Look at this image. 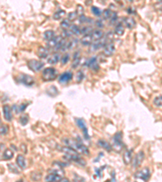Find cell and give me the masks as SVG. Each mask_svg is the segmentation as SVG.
I'll use <instances>...</instances> for the list:
<instances>
[{
	"label": "cell",
	"mask_w": 162,
	"mask_h": 182,
	"mask_svg": "<svg viewBox=\"0 0 162 182\" xmlns=\"http://www.w3.org/2000/svg\"><path fill=\"white\" fill-rule=\"evenodd\" d=\"M97 145L101 147L102 148H104L108 151H111L112 150V146L110 145V143H109L108 142H106L105 140H103V139H100L97 142Z\"/></svg>",
	"instance_id": "obj_22"
},
{
	"label": "cell",
	"mask_w": 162,
	"mask_h": 182,
	"mask_svg": "<svg viewBox=\"0 0 162 182\" xmlns=\"http://www.w3.org/2000/svg\"><path fill=\"white\" fill-rule=\"evenodd\" d=\"M80 43L82 44L84 46H88L93 43V38H92V35L88 34V35L83 36L81 39H80Z\"/></svg>",
	"instance_id": "obj_18"
},
{
	"label": "cell",
	"mask_w": 162,
	"mask_h": 182,
	"mask_svg": "<svg viewBox=\"0 0 162 182\" xmlns=\"http://www.w3.org/2000/svg\"><path fill=\"white\" fill-rule=\"evenodd\" d=\"M95 25L97 28H102L104 27V23H103V20L102 19H96V22H95Z\"/></svg>",
	"instance_id": "obj_46"
},
{
	"label": "cell",
	"mask_w": 162,
	"mask_h": 182,
	"mask_svg": "<svg viewBox=\"0 0 162 182\" xmlns=\"http://www.w3.org/2000/svg\"><path fill=\"white\" fill-rule=\"evenodd\" d=\"M63 37L62 36H56L54 38L52 39L51 41H47V46L49 48H52V49H54L55 47L57 46L58 45V43H60L61 41L63 40Z\"/></svg>",
	"instance_id": "obj_14"
},
{
	"label": "cell",
	"mask_w": 162,
	"mask_h": 182,
	"mask_svg": "<svg viewBox=\"0 0 162 182\" xmlns=\"http://www.w3.org/2000/svg\"><path fill=\"white\" fill-rule=\"evenodd\" d=\"M58 76V71L55 68H46L42 71V79L44 81H53Z\"/></svg>",
	"instance_id": "obj_3"
},
{
	"label": "cell",
	"mask_w": 162,
	"mask_h": 182,
	"mask_svg": "<svg viewBox=\"0 0 162 182\" xmlns=\"http://www.w3.org/2000/svg\"><path fill=\"white\" fill-rule=\"evenodd\" d=\"M153 104H155V106H157V108L162 109V95L155 98L153 101Z\"/></svg>",
	"instance_id": "obj_33"
},
{
	"label": "cell",
	"mask_w": 162,
	"mask_h": 182,
	"mask_svg": "<svg viewBox=\"0 0 162 182\" xmlns=\"http://www.w3.org/2000/svg\"><path fill=\"white\" fill-rule=\"evenodd\" d=\"M65 14H66V11H64V10H58V11H56V12L54 14L53 18L54 19H60L62 17L65 16Z\"/></svg>",
	"instance_id": "obj_32"
},
{
	"label": "cell",
	"mask_w": 162,
	"mask_h": 182,
	"mask_svg": "<svg viewBox=\"0 0 162 182\" xmlns=\"http://www.w3.org/2000/svg\"><path fill=\"white\" fill-rule=\"evenodd\" d=\"M17 81L27 87L33 86L35 83L33 77L28 75H25V74H20L19 76L17 77Z\"/></svg>",
	"instance_id": "obj_4"
},
{
	"label": "cell",
	"mask_w": 162,
	"mask_h": 182,
	"mask_svg": "<svg viewBox=\"0 0 162 182\" xmlns=\"http://www.w3.org/2000/svg\"><path fill=\"white\" fill-rule=\"evenodd\" d=\"M55 37V33L53 30H47L44 33V39L46 41H50Z\"/></svg>",
	"instance_id": "obj_25"
},
{
	"label": "cell",
	"mask_w": 162,
	"mask_h": 182,
	"mask_svg": "<svg viewBox=\"0 0 162 182\" xmlns=\"http://www.w3.org/2000/svg\"><path fill=\"white\" fill-rule=\"evenodd\" d=\"M37 53V55L40 58H46V57H48V55H49L48 49L43 46H39Z\"/></svg>",
	"instance_id": "obj_20"
},
{
	"label": "cell",
	"mask_w": 162,
	"mask_h": 182,
	"mask_svg": "<svg viewBox=\"0 0 162 182\" xmlns=\"http://www.w3.org/2000/svg\"><path fill=\"white\" fill-rule=\"evenodd\" d=\"M88 19H89V17L85 16L84 15H82V16H79V22H80V24H85V23H91V22H93L89 21ZM93 23H94V22H93Z\"/></svg>",
	"instance_id": "obj_36"
},
{
	"label": "cell",
	"mask_w": 162,
	"mask_h": 182,
	"mask_svg": "<svg viewBox=\"0 0 162 182\" xmlns=\"http://www.w3.org/2000/svg\"><path fill=\"white\" fill-rule=\"evenodd\" d=\"M84 66L90 68L93 71H97L99 69V64L97 63L96 57H92L88 59L84 63Z\"/></svg>",
	"instance_id": "obj_9"
},
{
	"label": "cell",
	"mask_w": 162,
	"mask_h": 182,
	"mask_svg": "<svg viewBox=\"0 0 162 182\" xmlns=\"http://www.w3.org/2000/svg\"><path fill=\"white\" fill-rule=\"evenodd\" d=\"M60 151L62 152L65 153V157L64 158L67 159L68 160L74 161L75 163H79L82 166H84L86 164L85 160L83 158H81L80 154L71 147H62L60 148Z\"/></svg>",
	"instance_id": "obj_1"
},
{
	"label": "cell",
	"mask_w": 162,
	"mask_h": 182,
	"mask_svg": "<svg viewBox=\"0 0 162 182\" xmlns=\"http://www.w3.org/2000/svg\"><path fill=\"white\" fill-rule=\"evenodd\" d=\"M115 50V46H114V44L111 42L107 45H105L104 47V54L106 57H110L113 54V52Z\"/></svg>",
	"instance_id": "obj_13"
},
{
	"label": "cell",
	"mask_w": 162,
	"mask_h": 182,
	"mask_svg": "<svg viewBox=\"0 0 162 182\" xmlns=\"http://www.w3.org/2000/svg\"><path fill=\"white\" fill-rule=\"evenodd\" d=\"M134 176L136 179L143 180V181H148L150 178V171L148 168H144L136 172Z\"/></svg>",
	"instance_id": "obj_7"
},
{
	"label": "cell",
	"mask_w": 162,
	"mask_h": 182,
	"mask_svg": "<svg viewBox=\"0 0 162 182\" xmlns=\"http://www.w3.org/2000/svg\"><path fill=\"white\" fill-rule=\"evenodd\" d=\"M60 59V56H59L58 53H54V54H51L48 56V57H47V63H50L51 65H54V64L58 63V61Z\"/></svg>",
	"instance_id": "obj_17"
},
{
	"label": "cell",
	"mask_w": 162,
	"mask_h": 182,
	"mask_svg": "<svg viewBox=\"0 0 162 182\" xmlns=\"http://www.w3.org/2000/svg\"><path fill=\"white\" fill-rule=\"evenodd\" d=\"M127 12L129 14H131V15H132V14H135V12H136V11H135V9L134 8V7H129L127 8Z\"/></svg>",
	"instance_id": "obj_47"
},
{
	"label": "cell",
	"mask_w": 162,
	"mask_h": 182,
	"mask_svg": "<svg viewBox=\"0 0 162 182\" xmlns=\"http://www.w3.org/2000/svg\"><path fill=\"white\" fill-rule=\"evenodd\" d=\"M73 182H85V179L84 177L77 175V174H75L74 178H73Z\"/></svg>",
	"instance_id": "obj_41"
},
{
	"label": "cell",
	"mask_w": 162,
	"mask_h": 182,
	"mask_svg": "<svg viewBox=\"0 0 162 182\" xmlns=\"http://www.w3.org/2000/svg\"><path fill=\"white\" fill-rule=\"evenodd\" d=\"M17 182H24V181H23V180H19V181H18Z\"/></svg>",
	"instance_id": "obj_50"
},
{
	"label": "cell",
	"mask_w": 162,
	"mask_h": 182,
	"mask_svg": "<svg viewBox=\"0 0 162 182\" xmlns=\"http://www.w3.org/2000/svg\"><path fill=\"white\" fill-rule=\"evenodd\" d=\"M124 32H125V28H124L123 25L122 23H118L117 26L115 27V29H114V33L118 36H122L123 35Z\"/></svg>",
	"instance_id": "obj_26"
},
{
	"label": "cell",
	"mask_w": 162,
	"mask_h": 182,
	"mask_svg": "<svg viewBox=\"0 0 162 182\" xmlns=\"http://www.w3.org/2000/svg\"><path fill=\"white\" fill-rule=\"evenodd\" d=\"M112 11L110 9H105L104 10V11L102 12V16H103V19H110V17L112 16Z\"/></svg>",
	"instance_id": "obj_34"
},
{
	"label": "cell",
	"mask_w": 162,
	"mask_h": 182,
	"mask_svg": "<svg viewBox=\"0 0 162 182\" xmlns=\"http://www.w3.org/2000/svg\"><path fill=\"white\" fill-rule=\"evenodd\" d=\"M122 23L129 29H132V28H135L136 27V22H135V19L132 17H124Z\"/></svg>",
	"instance_id": "obj_12"
},
{
	"label": "cell",
	"mask_w": 162,
	"mask_h": 182,
	"mask_svg": "<svg viewBox=\"0 0 162 182\" xmlns=\"http://www.w3.org/2000/svg\"><path fill=\"white\" fill-rule=\"evenodd\" d=\"M80 31H81V34H84V36L91 34V33H93V28L91 27V26H84V27H83L80 29Z\"/></svg>",
	"instance_id": "obj_29"
},
{
	"label": "cell",
	"mask_w": 162,
	"mask_h": 182,
	"mask_svg": "<svg viewBox=\"0 0 162 182\" xmlns=\"http://www.w3.org/2000/svg\"><path fill=\"white\" fill-rule=\"evenodd\" d=\"M75 122H76L77 125H78L79 128L82 131L83 134L84 136L85 139H90V138H89V134H88V128H87V125H86L84 120L82 119V118H75Z\"/></svg>",
	"instance_id": "obj_8"
},
{
	"label": "cell",
	"mask_w": 162,
	"mask_h": 182,
	"mask_svg": "<svg viewBox=\"0 0 162 182\" xmlns=\"http://www.w3.org/2000/svg\"><path fill=\"white\" fill-rule=\"evenodd\" d=\"M57 182H69V181L66 178H63V179L61 180V181H57Z\"/></svg>",
	"instance_id": "obj_49"
},
{
	"label": "cell",
	"mask_w": 162,
	"mask_h": 182,
	"mask_svg": "<svg viewBox=\"0 0 162 182\" xmlns=\"http://www.w3.org/2000/svg\"><path fill=\"white\" fill-rule=\"evenodd\" d=\"M70 31L72 32L73 35L79 36L81 34V31H80V27L76 25H72L70 27Z\"/></svg>",
	"instance_id": "obj_27"
},
{
	"label": "cell",
	"mask_w": 162,
	"mask_h": 182,
	"mask_svg": "<svg viewBox=\"0 0 162 182\" xmlns=\"http://www.w3.org/2000/svg\"><path fill=\"white\" fill-rule=\"evenodd\" d=\"M28 66L30 69L31 71H34V72H37V71H41V69L44 66V63L38 61V60L31 59L28 62Z\"/></svg>",
	"instance_id": "obj_6"
},
{
	"label": "cell",
	"mask_w": 162,
	"mask_h": 182,
	"mask_svg": "<svg viewBox=\"0 0 162 182\" xmlns=\"http://www.w3.org/2000/svg\"><path fill=\"white\" fill-rule=\"evenodd\" d=\"M91 11H92V13L95 16H101L102 15V10L99 7H96V6H93L92 8H91Z\"/></svg>",
	"instance_id": "obj_31"
},
{
	"label": "cell",
	"mask_w": 162,
	"mask_h": 182,
	"mask_svg": "<svg viewBox=\"0 0 162 182\" xmlns=\"http://www.w3.org/2000/svg\"><path fill=\"white\" fill-rule=\"evenodd\" d=\"M60 26L61 28H63V30L68 29L69 28L71 27V22L69 21L67 19H64L60 23Z\"/></svg>",
	"instance_id": "obj_30"
},
{
	"label": "cell",
	"mask_w": 162,
	"mask_h": 182,
	"mask_svg": "<svg viewBox=\"0 0 162 182\" xmlns=\"http://www.w3.org/2000/svg\"><path fill=\"white\" fill-rule=\"evenodd\" d=\"M118 20V14L117 12H113L112 16L110 17V25H114Z\"/></svg>",
	"instance_id": "obj_37"
},
{
	"label": "cell",
	"mask_w": 162,
	"mask_h": 182,
	"mask_svg": "<svg viewBox=\"0 0 162 182\" xmlns=\"http://www.w3.org/2000/svg\"><path fill=\"white\" fill-rule=\"evenodd\" d=\"M16 163L21 169H25L26 168V160L24 155H19L16 158Z\"/></svg>",
	"instance_id": "obj_23"
},
{
	"label": "cell",
	"mask_w": 162,
	"mask_h": 182,
	"mask_svg": "<svg viewBox=\"0 0 162 182\" xmlns=\"http://www.w3.org/2000/svg\"><path fill=\"white\" fill-rule=\"evenodd\" d=\"M80 53L79 51H77L75 53L74 56H73V61L72 63V67L73 69L77 68V66L80 65Z\"/></svg>",
	"instance_id": "obj_21"
},
{
	"label": "cell",
	"mask_w": 162,
	"mask_h": 182,
	"mask_svg": "<svg viewBox=\"0 0 162 182\" xmlns=\"http://www.w3.org/2000/svg\"><path fill=\"white\" fill-rule=\"evenodd\" d=\"M69 58H70V55H69V54H65L63 57H61L60 59L62 64H63V65H64V64H66V63H68Z\"/></svg>",
	"instance_id": "obj_39"
},
{
	"label": "cell",
	"mask_w": 162,
	"mask_h": 182,
	"mask_svg": "<svg viewBox=\"0 0 162 182\" xmlns=\"http://www.w3.org/2000/svg\"><path fill=\"white\" fill-rule=\"evenodd\" d=\"M28 104H19V105H17V104H14L12 106V109L14 110V112L16 113H22L25 110V109L27 108Z\"/></svg>",
	"instance_id": "obj_24"
},
{
	"label": "cell",
	"mask_w": 162,
	"mask_h": 182,
	"mask_svg": "<svg viewBox=\"0 0 162 182\" xmlns=\"http://www.w3.org/2000/svg\"><path fill=\"white\" fill-rule=\"evenodd\" d=\"M113 147L116 151H121V150L123 147V142L122 140V132L116 133L113 138Z\"/></svg>",
	"instance_id": "obj_5"
},
{
	"label": "cell",
	"mask_w": 162,
	"mask_h": 182,
	"mask_svg": "<svg viewBox=\"0 0 162 182\" xmlns=\"http://www.w3.org/2000/svg\"><path fill=\"white\" fill-rule=\"evenodd\" d=\"M76 13L78 14V16H82L84 15V7L81 5L77 6Z\"/></svg>",
	"instance_id": "obj_45"
},
{
	"label": "cell",
	"mask_w": 162,
	"mask_h": 182,
	"mask_svg": "<svg viewBox=\"0 0 162 182\" xmlns=\"http://www.w3.org/2000/svg\"><path fill=\"white\" fill-rule=\"evenodd\" d=\"M73 77V74L71 71H65L64 73L61 74L58 77V82L60 84H67L71 81Z\"/></svg>",
	"instance_id": "obj_10"
},
{
	"label": "cell",
	"mask_w": 162,
	"mask_h": 182,
	"mask_svg": "<svg viewBox=\"0 0 162 182\" xmlns=\"http://www.w3.org/2000/svg\"><path fill=\"white\" fill-rule=\"evenodd\" d=\"M8 131V127L5 125L0 124V134H6Z\"/></svg>",
	"instance_id": "obj_40"
},
{
	"label": "cell",
	"mask_w": 162,
	"mask_h": 182,
	"mask_svg": "<svg viewBox=\"0 0 162 182\" xmlns=\"http://www.w3.org/2000/svg\"><path fill=\"white\" fill-rule=\"evenodd\" d=\"M28 122V115H25V116H22L19 118V122L22 125H25Z\"/></svg>",
	"instance_id": "obj_42"
},
{
	"label": "cell",
	"mask_w": 162,
	"mask_h": 182,
	"mask_svg": "<svg viewBox=\"0 0 162 182\" xmlns=\"http://www.w3.org/2000/svg\"><path fill=\"white\" fill-rule=\"evenodd\" d=\"M84 75L82 71H79L77 72L76 75V80L77 83H80L84 79Z\"/></svg>",
	"instance_id": "obj_38"
},
{
	"label": "cell",
	"mask_w": 162,
	"mask_h": 182,
	"mask_svg": "<svg viewBox=\"0 0 162 182\" xmlns=\"http://www.w3.org/2000/svg\"><path fill=\"white\" fill-rule=\"evenodd\" d=\"M13 152L11 151V149H5L3 152V159L4 160H10L13 157Z\"/></svg>",
	"instance_id": "obj_28"
},
{
	"label": "cell",
	"mask_w": 162,
	"mask_h": 182,
	"mask_svg": "<svg viewBox=\"0 0 162 182\" xmlns=\"http://www.w3.org/2000/svg\"><path fill=\"white\" fill-rule=\"evenodd\" d=\"M63 142L66 144V147H69L72 148V149H74L78 153H80V154H83V155H89L88 148L86 147L85 145H84L81 142L77 141V140L73 139H68V138L63 139Z\"/></svg>",
	"instance_id": "obj_2"
},
{
	"label": "cell",
	"mask_w": 162,
	"mask_h": 182,
	"mask_svg": "<svg viewBox=\"0 0 162 182\" xmlns=\"http://www.w3.org/2000/svg\"><path fill=\"white\" fill-rule=\"evenodd\" d=\"M63 35L64 37H66V38H69V37H71L73 34H72L71 31H68V29H66V30H63Z\"/></svg>",
	"instance_id": "obj_44"
},
{
	"label": "cell",
	"mask_w": 162,
	"mask_h": 182,
	"mask_svg": "<svg viewBox=\"0 0 162 182\" xmlns=\"http://www.w3.org/2000/svg\"><path fill=\"white\" fill-rule=\"evenodd\" d=\"M132 153H133V149L127 150L125 151L123 155V162L125 164H129L132 160Z\"/></svg>",
	"instance_id": "obj_19"
},
{
	"label": "cell",
	"mask_w": 162,
	"mask_h": 182,
	"mask_svg": "<svg viewBox=\"0 0 162 182\" xmlns=\"http://www.w3.org/2000/svg\"><path fill=\"white\" fill-rule=\"evenodd\" d=\"M144 156H145V155H144L143 151H139V152L135 155V158H134V160H133V167L135 168V169H136V168H139V167L141 165V163H142L143 160H144Z\"/></svg>",
	"instance_id": "obj_11"
},
{
	"label": "cell",
	"mask_w": 162,
	"mask_h": 182,
	"mask_svg": "<svg viewBox=\"0 0 162 182\" xmlns=\"http://www.w3.org/2000/svg\"><path fill=\"white\" fill-rule=\"evenodd\" d=\"M92 35V38H93V41H100L101 39L104 37V33L103 31L101 29H95L93 31V33H91Z\"/></svg>",
	"instance_id": "obj_15"
},
{
	"label": "cell",
	"mask_w": 162,
	"mask_h": 182,
	"mask_svg": "<svg viewBox=\"0 0 162 182\" xmlns=\"http://www.w3.org/2000/svg\"><path fill=\"white\" fill-rule=\"evenodd\" d=\"M79 17L78 14L76 13V11H73V12H70L67 16V19H68L70 22H72L75 20Z\"/></svg>",
	"instance_id": "obj_35"
},
{
	"label": "cell",
	"mask_w": 162,
	"mask_h": 182,
	"mask_svg": "<svg viewBox=\"0 0 162 182\" xmlns=\"http://www.w3.org/2000/svg\"><path fill=\"white\" fill-rule=\"evenodd\" d=\"M8 168H9V170L11 172H14V173H19V172L17 170L16 167L15 166V164H13V163H9L8 165Z\"/></svg>",
	"instance_id": "obj_43"
},
{
	"label": "cell",
	"mask_w": 162,
	"mask_h": 182,
	"mask_svg": "<svg viewBox=\"0 0 162 182\" xmlns=\"http://www.w3.org/2000/svg\"><path fill=\"white\" fill-rule=\"evenodd\" d=\"M3 114H4V118H5L7 122H11L12 120V114H11V108L7 104L3 107Z\"/></svg>",
	"instance_id": "obj_16"
},
{
	"label": "cell",
	"mask_w": 162,
	"mask_h": 182,
	"mask_svg": "<svg viewBox=\"0 0 162 182\" xmlns=\"http://www.w3.org/2000/svg\"><path fill=\"white\" fill-rule=\"evenodd\" d=\"M155 7H156L158 10H161V11H162V1H159V2H157V3L155 4Z\"/></svg>",
	"instance_id": "obj_48"
}]
</instances>
